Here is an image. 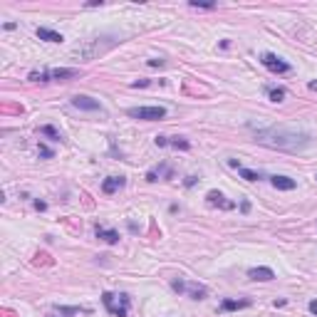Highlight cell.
I'll use <instances>...</instances> for the list:
<instances>
[{
  "mask_svg": "<svg viewBox=\"0 0 317 317\" xmlns=\"http://www.w3.org/2000/svg\"><path fill=\"white\" fill-rule=\"evenodd\" d=\"M255 136H258V141H263V144H268V146L288 149V151H295V149H302L305 144H310V136H307V134L285 132V129H265V132H258Z\"/></svg>",
  "mask_w": 317,
  "mask_h": 317,
  "instance_id": "obj_1",
  "label": "cell"
},
{
  "mask_svg": "<svg viewBox=\"0 0 317 317\" xmlns=\"http://www.w3.org/2000/svg\"><path fill=\"white\" fill-rule=\"evenodd\" d=\"M102 302H104V307L114 315V317H127L129 315V295H114V293H104L102 295Z\"/></svg>",
  "mask_w": 317,
  "mask_h": 317,
  "instance_id": "obj_2",
  "label": "cell"
},
{
  "mask_svg": "<svg viewBox=\"0 0 317 317\" xmlns=\"http://www.w3.org/2000/svg\"><path fill=\"white\" fill-rule=\"evenodd\" d=\"M132 119H144V122H156V119H164L166 109L164 107H132L127 112Z\"/></svg>",
  "mask_w": 317,
  "mask_h": 317,
  "instance_id": "obj_3",
  "label": "cell"
},
{
  "mask_svg": "<svg viewBox=\"0 0 317 317\" xmlns=\"http://www.w3.org/2000/svg\"><path fill=\"white\" fill-rule=\"evenodd\" d=\"M260 62H263L270 72H275V74H285V72H290V65H288L285 60H280L277 55H272V52H265V55L260 57Z\"/></svg>",
  "mask_w": 317,
  "mask_h": 317,
  "instance_id": "obj_4",
  "label": "cell"
},
{
  "mask_svg": "<svg viewBox=\"0 0 317 317\" xmlns=\"http://www.w3.org/2000/svg\"><path fill=\"white\" fill-rule=\"evenodd\" d=\"M72 107L85 109V112H97V109H102V104H99L97 99L87 97V94H77V97H72Z\"/></svg>",
  "mask_w": 317,
  "mask_h": 317,
  "instance_id": "obj_5",
  "label": "cell"
},
{
  "mask_svg": "<svg viewBox=\"0 0 317 317\" xmlns=\"http://www.w3.org/2000/svg\"><path fill=\"white\" fill-rule=\"evenodd\" d=\"M72 77H79V69H74V67L50 69V79H57V82H65V79H72Z\"/></svg>",
  "mask_w": 317,
  "mask_h": 317,
  "instance_id": "obj_6",
  "label": "cell"
},
{
  "mask_svg": "<svg viewBox=\"0 0 317 317\" xmlns=\"http://www.w3.org/2000/svg\"><path fill=\"white\" fill-rule=\"evenodd\" d=\"M124 183H127L124 176H109V179H104L102 191H104V193H114V191H119V188H124Z\"/></svg>",
  "mask_w": 317,
  "mask_h": 317,
  "instance_id": "obj_7",
  "label": "cell"
},
{
  "mask_svg": "<svg viewBox=\"0 0 317 317\" xmlns=\"http://www.w3.org/2000/svg\"><path fill=\"white\" fill-rule=\"evenodd\" d=\"M248 277H250V280L268 283V280H272V277H275V272H272L270 268H250V270H248Z\"/></svg>",
  "mask_w": 317,
  "mask_h": 317,
  "instance_id": "obj_8",
  "label": "cell"
},
{
  "mask_svg": "<svg viewBox=\"0 0 317 317\" xmlns=\"http://www.w3.org/2000/svg\"><path fill=\"white\" fill-rule=\"evenodd\" d=\"M270 183H272L277 191H293V188L297 186V181H295V179H290V176H272V179H270Z\"/></svg>",
  "mask_w": 317,
  "mask_h": 317,
  "instance_id": "obj_9",
  "label": "cell"
},
{
  "mask_svg": "<svg viewBox=\"0 0 317 317\" xmlns=\"http://www.w3.org/2000/svg\"><path fill=\"white\" fill-rule=\"evenodd\" d=\"M206 198H208V204H211V206H218V208H226V211H228V208H233V204H230V201H226V196H223L221 191H208V196H206Z\"/></svg>",
  "mask_w": 317,
  "mask_h": 317,
  "instance_id": "obj_10",
  "label": "cell"
},
{
  "mask_svg": "<svg viewBox=\"0 0 317 317\" xmlns=\"http://www.w3.org/2000/svg\"><path fill=\"white\" fill-rule=\"evenodd\" d=\"M37 37H40V40H45V43H55V45L65 40L60 32H55V30H50V27H37Z\"/></svg>",
  "mask_w": 317,
  "mask_h": 317,
  "instance_id": "obj_11",
  "label": "cell"
},
{
  "mask_svg": "<svg viewBox=\"0 0 317 317\" xmlns=\"http://www.w3.org/2000/svg\"><path fill=\"white\" fill-rule=\"evenodd\" d=\"M243 307H250V300H223V302H221V310H223V312L243 310Z\"/></svg>",
  "mask_w": 317,
  "mask_h": 317,
  "instance_id": "obj_12",
  "label": "cell"
},
{
  "mask_svg": "<svg viewBox=\"0 0 317 317\" xmlns=\"http://www.w3.org/2000/svg\"><path fill=\"white\" fill-rule=\"evenodd\" d=\"M97 238H102L104 243L114 246V243L119 241V233H116V230H112V228H109V230H104V228H97Z\"/></svg>",
  "mask_w": 317,
  "mask_h": 317,
  "instance_id": "obj_13",
  "label": "cell"
},
{
  "mask_svg": "<svg viewBox=\"0 0 317 317\" xmlns=\"http://www.w3.org/2000/svg\"><path fill=\"white\" fill-rule=\"evenodd\" d=\"M186 293L191 295V300H204L206 297V288H201V285H186Z\"/></svg>",
  "mask_w": 317,
  "mask_h": 317,
  "instance_id": "obj_14",
  "label": "cell"
},
{
  "mask_svg": "<svg viewBox=\"0 0 317 317\" xmlns=\"http://www.w3.org/2000/svg\"><path fill=\"white\" fill-rule=\"evenodd\" d=\"M235 169H238V174H241L246 181H258V179H260V174L253 171V169H243V166H235Z\"/></svg>",
  "mask_w": 317,
  "mask_h": 317,
  "instance_id": "obj_15",
  "label": "cell"
},
{
  "mask_svg": "<svg viewBox=\"0 0 317 317\" xmlns=\"http://www.w3.org/2000/svg\"><path fill=\"white\" fill-rule=\"evenodd\" d=\"M268 94H270L272 102H283V99H285V90H283V87H270Z\"/></svg>",
  "mask_w": 317,
  "mask_h": 317,
  "instance_id": "obj_16",
  "label": "cell"
},
{
  "mask_svg": "<svg viewBox=\"0 0 317 317\" xmlns=\"http://www.w3.org/2000/svg\"><path fill=\"white\" fill-rule=\"evenodd\" d=\"M40 134H45V136H50V139H55V141H60L62 136H60V132L55 129V127H50V124H45L43 129H40Z\"/></svg>",
  "mask_w": 317,
  "mask_h": 317,
  "instance_id": "obj_17",
  "label": "cell"
},
{
  "mask_svg": "<svg viewBox=\"0 0 317 317\" xmlns=\"http://www.w3.org/2000/svg\"><path fill=\"white\" fill-rule=\"evenodd\" d=\"M30 79H32V82H47L50 72H30Z\"/></svg>",
  "mask_w": 317,
  "mask_h": 317,
  "instance_id": "obj_18",
  "label": "cell"
},
{
  "mask_svg": "<svg viewBox=\"0 0 317 317\" xmlns=\"http://www.w3.org/2000/svg\"><path fill=\"white\" fill-rule=\"evenodd\" d=\"M188 5H191V8H204V10H213V8H216V3H198V0H191Z\"/></svg>",
  "mask_w": 317,
  "mask_h": 317,
  "instance_id": "obj_19",
  "label": "cell"
},
{
  "mask_svg": "<svg viewBox=\"0 0 317 317\" xmlns=\"http://www.w3.org/2000/svg\"><path fill=\"white\" fill-rule=\"evenodd\" d=\"M37 151H40V156H43V158H52V149H47L45 144H40Z\"/></svg>",
  "mask_w": 317,
  "mask_h": 317,
  "instance_id": "obj_20",
  "label": "cell"
},
{
  "mask_svg": "<svg viewBox=\"0 0 317 317\" xmlns=\"http://www.w3.org/2000/svg\"><path fill=\"white\" fill-rule=\"evenodd\" d=\"M169 144H171V146H176V149H188V146H191V144H188V141H183V139H171Z\"/></svg>",
  "mask_w": 317,
  "mask_h": 317,
  "instance_id": "obj_21",
  "label": "cell"
},
{
  "mask_svg": "<svg viewBox=\"0 0 317 317\" xmlns=\"http://www.w3.org/2000/svg\"><path fill=\"white\" fill-rule=\"evenodd\" d=\"M171 288H174L176 293H186V283H183V280H174V283H171Z\"/></svg>",
  "mask_w": 317,
  "mask_h": 317,
  "instance_id": "obj_22",
  "label": "cell"
},
{
  "mask_svg": "<svg viewBox=\"0 0 317 317\" xmlns=\"http://www.w3.org/2000/svg\"><path fill=\"white\" fill-rule=\"evenodd\" d=\"M166 144H169L166 136H156V146H166Z\"/></svg>",
  "mask_w": 317,
  "mask_h": 317,
  "instance_id": "obj_23",
  "label": "cell"
},
{
  "mask_svg": "<svg viewBox=\"0 0 317 317\" xmlns=\"http://www.w3.org/2000/svg\"><path fill=\"white\" fill-rule=\"evenodd\" d=\"M35 208H37V211H45L47 204H45V201H35Z\"/></svg>",
  "mask_w": 317,
  "mask_h": 317,
  "instance_id": "obj_24",
  "label": "cell"
},
{
  "mask_svg": "<svg viewBox=\"0 0 317 317\" xmlns=\"http://www.w3.org/2000/svg\"><path fill=\"white\" fill-rule=\"evenodd\" d=\"M149 65H151V67H161V65H164V60H149Z\"/></svg>",
  "mask_w": 317,
  "mask_h": 317,
  "instance_id": "obj_25",
  "label": "cell"
},
{
  "mask_svg": "<svg viewBox=\"0 0 317 317\" xmlns=\"http://www.w3.org/2000/svg\"><path fill=\"white\" fill-rule=\"evenodd\" d=\"M310 312H312V315H317V300H312V302H310Z\"/></svg>",
  "mask_w": 317,
  "mask_h": 317,
  "instance_id": "obj_26",
  "label": "cell"
},
{
  "mask_svg": "<svg viewBox=\"0 0 317 317\" xmlns=\"http://www.w3.org/2000/svg\"><path fill=\"white\" fill-rule=\"evenodd\" d=\"M241 211H243V213H248V211H250V204H248V201H243V206H241Z\"/></svg>",
  "mask_w": 317,
  "mask_h": 317,
  "instance_id": "obj_27",
  "label": "cell"
},
{
  "mask_svg": "<svg viewBox=\"0 0 317 317\" xmlns=\"http://www.w3.org/2000/svg\"><path fill=\"white\" fill-rule=\"evenodd\" d=\"M310 90H317V82H310Z\"/></svg>",
  "mask_w": 317,
  "mask_h": 317,
  "instance_id": "obj_28",
  "label": "cell"
},
{
  "mask_svg": "<svg viewBox=\"0 0 317 317\" xmlns=\"http://www.w3.org/2000/svg\"><path fill=\"white\" fill-rule=\"evenodd\" d=\"M315 179H317V176H315Z\"/></svg>",
  "mask_w": 317,
  "mask_h": 317,
  "instance_id": "obj_29",
  "label": "cell"
}]
</instances>
